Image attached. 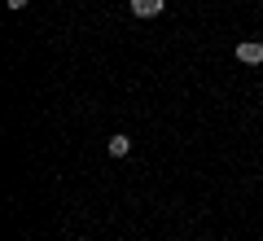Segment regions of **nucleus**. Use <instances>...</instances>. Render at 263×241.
Returning <instances> with one entry per match:
<instances>
[{
	"label": "nucleus",
	"instance_id": "f257e3e1",
	"mask_svg": "<svg viewBox=\"0 0 263 241\" xmlns=\"http://www.w3.org/2000/svg\"><path fill=\"white\" fill-rule=\"evenodd\" d=\"M237 62L241 66H259L263 62V40H241V44H237Z\"/></svg>",
	"mask_w": 263,
	"mask_h": 241
},
{
	"label": "nucleus",
	"instance_id": "f03ea898",
	"mask_svg": "<svg viewBox=\"0 0 263 241\" xmlns=\"http://www.w3.org/2000/svg\"><path fill=\"white\" fill-rule=\"evenodd\" d=\"M132 5V18H158L167 9V0H127Z\"/></svg>",
	"mask_w": 263,
	"mask_h": 241
},
{
	"label": "nucleus",
	"instance_id": "7ed1b4c3",
	"mask_svg": "<svg viewBox=\"0 0 263 241\" xmlns=\"http://www.w3.org/2000/svg\"><path fill=\"white\" fill-rule=\"evenodd\" d=\"M110 154H114V158H127V154H132V136L114 132V136H110Z\"/></svg>",
	"mask_w": 263,
	"mask_h": 241
},
{
	"label": "nucleus",
	"instance_id": "20e7f679",
	"mask_svg": "<svg viewBox=\"0 0 263 241\" xmlns=\"http://www.w3.org/2000/svg\"><path fill=\"white\" fill-rule=\"evenodd\" d=\"M9 9H27V0H9Z\"/></svg>",
	"mask_w": 263,
	"mask_h": 241
}]
</instances>
